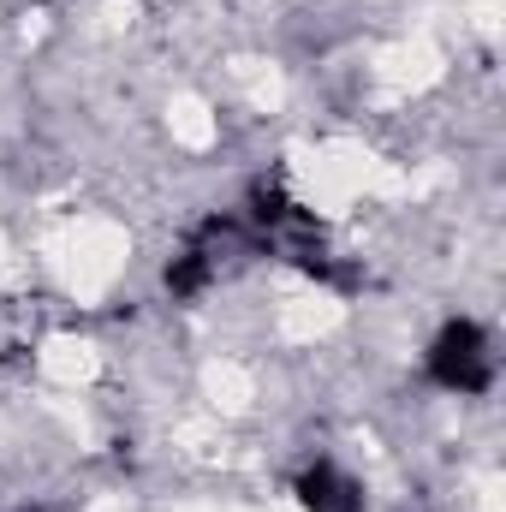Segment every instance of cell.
Segmentation results:
<instances>
[{
  "mask_svg": "<svg viewBox=\"0 0 506 512\" xmlns=\"http://www.w3.org/2000/svg\"><path fill=\"white\" fill-rule=\"evenodd\" d=\"M298 501H304V512H364V489H358V477H346L334 459H316V465L298 477Z\"/></svg>",
  "mask_w": 506,
  "mask_h": 512,
  "instance_id": "cell-2",
  "label": "cell"
},
{
  "mask_svg": "<svg viewBox=\"0 0 506 512\" xmlns=\"http://www.w3.org/2000/svg\"><path fill=\"white\" fill-rule=\"evenodd\" d=\"M215 274H221V262H215V256L203 251L197 239H191L185 251L173 256V262H167V292H173V298H197V292H203V286H209Z\"/></svg>",
  "mask_w": 506,
  "mask_h": 512,
  "instance_id": "cell-3",
  "label": "cell"
},
{
  "mask_svg": "<svg viewBox=\"0 0 506 512\" xmlns=\"http://www.w3.org/2000/svg\"><path fill=\"white\" fill-rule=\"evenodd\" d=\"M423 376L435 387H447V393H489L495 387V340H489V328H477L465 316L447 322L423 352Z\"/></svg>",
  "mask_w": 506,
  "mask_h": 512,
  "instance_id": "cell-1",
  "label": "cell"
},
{
  "mask_svg": "<svg viewBox=\"0 0 506 512\" xmlns=\"http://www.w3.org/2000/svg\"><path fill=\"white\" fill-rule=\"evenodd\" d=\"M24 512H60V507H24Z\"/></svg>",
  "mask_w": 506,
  "mask_h": 512,
  "instance_id": "cell-4",
  "label": "cell"
}]
</instances>
